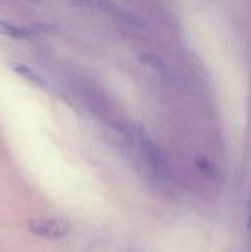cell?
Here are the masks:
<instances>
[{"label": "cell", "mask_w": 251, "mask_h": 252, "mask_svg": "<svg viewBox=\"0 0 251 252\" xmlns=\"http://www.w3.org/2000/svg\"><path fill=\"white\" fill-rule=\"evenodd\" d=\"M29 229L39 238L56 240L68 235L71 225L64 218H38L29 221Z\"/></svg>", "instance_id": "6da1fadb"}, {"label": "cell", "mask_w": 251, "mask_h": 252, "mask_svg": "<svg viewBox=\"0 0 251 252\" xmlns=\"http://www.w3.org/2000/svg\"><path fill=\"white\" fill-rule=\"evenodd\" d=\"M0 33L7 37H12V38H26L31 33V30L27 27L9 24V22L0 21Z\"/></svg>", "instance_id": "7a4b0ae2"}, {"label": "cell", "mask_w": 251, "mask_h": 252, "mask_svg": "<svg viewBox=\"0 0 251 252\" xmlns=\"http://www.w3.org/2000/svg\"><path fill=\"white\" fill-rule=\"evenodd\" d=\"M194 162H196L199 171H201L204 176L208 177V179H214V177L217 176L216 166H214L206 157H203V155H197V157L194 158Z\"/></svg>", "instance_id": "3957f363"}, {"label": "cell", "mask_w": 251, "mask_h": 252, "mask_svg": "<svg viewBox=\"0 0 251 252\" xmlns=\"http://www.w3.org/2000/svg\"><path fill=\"white\" fill-rule=\"evenodd\" d=\"M12 69H14L16 73H19L20 75L25 76V78L29 79V80L33 81L34 84H42V79L39 78L32 69H30L29 66L22 65V64H14V65H12Z\"/></svg>", "instance_id": "277c9868"}, {"label": "cell", "mask_w": 251, "mask_h": 252, "mask_svg": "<svg viewBox=\"0 0 251 252\" xmlns=\"http://www.w3.org/2000/svg\"><path fill=\"white\" fill-rule=\"evenodd\" d=\"M142 61L145 62V63L150 64V65H153L154 68H159V69H164L165 65L164 63H162L161 59L159 58L157 56H155V54L153 53H144L142 56Z\"/></svg>", "instance_id": "5b68a950"}, {"label": "cell", "mask_w": 251, "mask_h": 252, "mask_svg": "<svg viewBox=\"0 0 251 252\" xmlns=\"http://www.w3.org/2000/svg\"><path fill=\"white\" fill-rule=\"evenodd\" d=\"M248 221H246V228H248V233L251 238V192H250V198H249L248 204Z\"/></svg>", "instance_id": "8992f818"}]
</instances>
